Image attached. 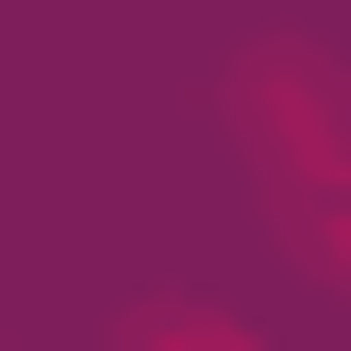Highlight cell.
Returning a JSON list of instances; mask_svg holds the SVG:
<instances>
[{"label":"cell","mask_w":351,"mask_h":351,"mask_svg":"<svg viewBox=\"0 0 351 351\" xmlns=\"http://www.w3.org/2000/svg\"><path fill=\"white\" fill-rule=\"evenodd\" d=\"M234 134H251V167L318 217L335 184H351V84L318 67V51H251L234 67Z\"/></svg>","instance_id":"cell-1"}]
</instances>
